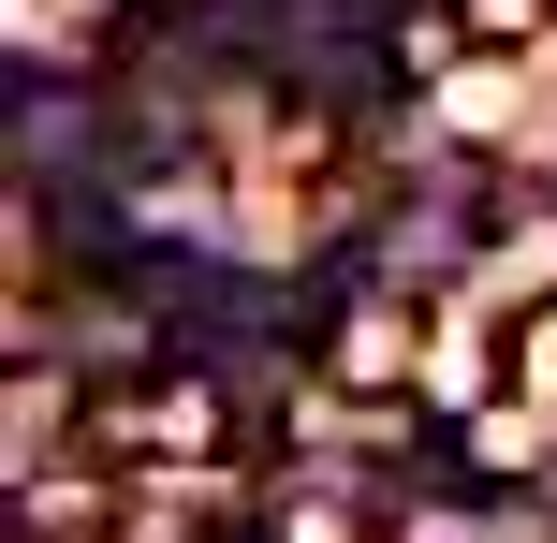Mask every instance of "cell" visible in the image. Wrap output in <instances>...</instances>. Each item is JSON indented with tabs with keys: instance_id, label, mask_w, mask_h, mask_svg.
Masks as SVG:
<instances>
[{
	"instance_id": "7a4b0ae2",
	"label": "cell",
	"mask_w": 557,
	"mask_h": 543,
	"mask_svg": "<svg viewBox=\"0 0 557 543\" xmlns=\"http://www.w3.org/2000/svg\"><path fill=\"white\" fill-rule=\"evenodd\" d=\"M103 441H117V456H162V470H206V456H235V427H221V397H206V382H162V397L103 411Z\"/></svg>"
},
{
	"instance_id": "6da1fadb",
	"label": "cell",
	"mask_w": 557,
	"mask_h": 543,
	"mask_svg": "<svg viewBox=\"0 0 557 543\" xmlns=\"http://www.w3.org/2000/svg\"><path fill=\"white\" fill-rule=\"evenodd\" d=\"M411 353H425V309H411V294H352V309H323V368L367 382V397H411Z\"/></svg>"
},
{
	"instance_id": "8992f818",
	"label": "cell",
	"mask_w": 557,
	"mask_h": 543,
	"mask_svg": "<svg viewBox=\"0 0 557 543\" xmlns=\"http://www.w3.org/2000/svg\"><path fill=\"white\" fill-rule=\"evenodd\" d=\"M59 427H74V382H59V368H15V441H59Z\"/></svg>"
},
{
	"instance_id": "3957f363",
	"label": "cell",
	"mask_w": 557,
	"mask_h": 543,
	"mask_svg": "<svg viewBox=\"0 0 557 543\" xmlns=\"http://www.w3.org/2000/svg\"><path fill=\"white\" fill-rule=\"evenodd\" d=\"M117 529H133V515H117L88 470H29V485H15V543H117Z\"/></svg>"
},
{
	"instance_id": "52a82bcc",
	"label": "cell",
	"mask_w": 557,
	"mask_h": 543,
	"mask_svg": "<svg viewBox=\"0 0 557 543\" xmlns=\"http://www.w3.org/2000/svg\"><path fill=\"white\" fill-rule=\"evenodd\" d=\"M278 543H367V529L337 515V499H294V515H278Z\"/></svg>"
},
{
	"instance_id": "ba28073f",
	"label": "cell",
	"mask_w": 557,
	"mask_h": 543,
	"mask_svg": "<svg viewBox=\"0 0 557 543\" xmlns=\"http://www.w3.org/2000/svg\"><path fill=\"white\" fill-rule=\"evenodd\" d=\"M59 29H133V0H45Z\"/></svg>"
},
{
	"instance_id": "5b68a950",
	"label": "cell",
	"mask_w": 557,
	"mask_h": 543,
	"mask_svg": "<svg viewBox=\"0 0 557 543\" xmlns=\"http://www.w3.org/2000/svg\"><path fill=\"white\" fill-rule=\"evenodd\" d=\"M455 15H470V45H543L557 0H455Z\"/></svg>"
},
{
	"instance_id": "9c48e42d",
	"label": "cell",
	"mask_w": 557,
	"mask_h": 543,
	"mask_svg": "<svg viewBox=\"0 0 557 543\" xmlns=\"http://www.w3.org/2000/svg\"><path fill=\"white\" fill-rule=\"evenodd\" d=\"M529 382H557V309H543V323H529Z\"/></svg>"
},
{
	"instance_id": "277c9868",
	"label": "cell",
	"mask_w": 557,
	"mask_h": 543,
	"mask_svg": "<svg viewBox=\"0 0 557 543\" xmlns=\"http://www.w3.org/2000/svg\"><path fill=\"white\" fill-rule=\"evenodd\" d=\"M455 45H470V15H455V0H411L382 59H396V74H411V88H441V74H455Z\"/></svg>"
}]
</instances>
